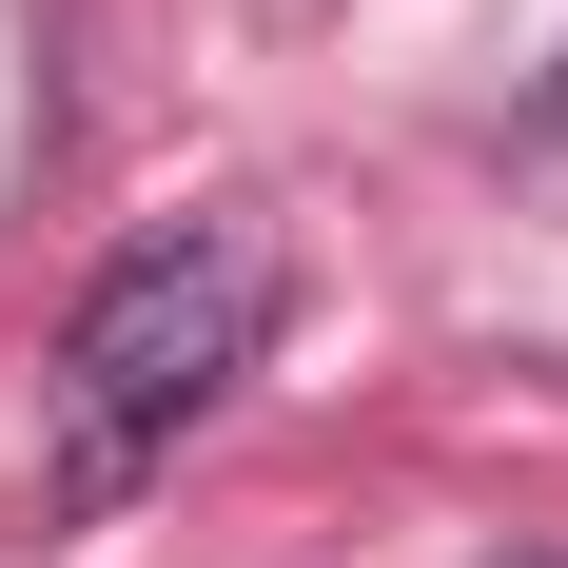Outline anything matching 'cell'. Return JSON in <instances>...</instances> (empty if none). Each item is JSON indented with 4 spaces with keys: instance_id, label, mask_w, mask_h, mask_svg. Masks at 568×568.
<instances>
[{
    "instance_id": "1",
    "label": "cell",
    "mask_w": 568,
    "mask_h": 568,
    "mask_svg": "<svg viewBox=\"0 0 568 568\" xmlns=\"http://www.w3.org/2000/svg\"><path fill=\"white\" fill-rule=\"evenodd\" d=\"M255 334H275V255L255 235H158V255H118L99 294H79V334H59V470L79 490H118L138 452H176L196 412L255 373Z\"/></svg>"
}]
</instances>
